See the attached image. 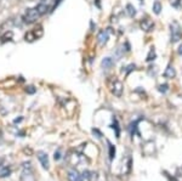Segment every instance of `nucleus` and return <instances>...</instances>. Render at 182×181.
<instances>
[{
    "instance_id": "nucleus-17",
    "label": "nucleus",
    "mask_w": 182,
    "mask_h": 181,
    "mask_svg": "<svg viewBox=\"0 0 182 181\" xmlns=\"http://www.w3.org/2000/svg\"><path fill=\"white\" fill-rule=\"evenodd\" d=\"M156 57H157V55H156V50H154V47H152V49L149 50V54L147 55L146 61H147V62H152V61L156 60Z\"/></svg>"
},
{
    "instance_id": "nucleus-26",
    "label": "nucleus",
    "mask_w": 182,
    "mask_h": 181,
    "mask_svg": "<svg viewBox=\"0 0 182 181\" xmlns=\"http://www.w3.org/2000/svg\"><path fill=\"white\" fill-rule=\"evenodd\" d=\"M92 133H93V134H96L98 139H101V137H102V134L98 131V129H95V128H93V129H92Z\"/></svg>"
},
{
    "instance_id": "nucleus-18",
    "label": "nucleus",
    "mask_w": 182,
    "mask_h": 181,
    "mask_svg": "<svg viewBox=\"0 0 182 181\" xmlns=\"http://www.w3.org/2000/svg\"><path fill=\"white\" fill-rule=\"evenodd\" d=\"M160 11H161V4H160L159 1H154V4H153V12L156 15H159Z\"/></svg>"
},
{
    "instance_id": "nucleus-19",
    "label": "nucleus",
    "mask_w": 182,
    "mask_h": 181,
    "mask_svg": "<svg viewBox=\"0 0 182 181\" xmlns=\"http://www.w3.org/2000/svg\"><path fill=\"white\" fill-rule=\"evenodd\" d=\"M108 148H109V159L112 160V159L115 157V147H114L109 141H108Z\"/></svg>"
},
{
    "instance_id": "nucleus-9",
    "label": "nucleus",
    "mask_w": 182,
    "mask_h": 181,
    "mask_svg": "<svg viewBox=\"0 0 182 181\" xmlns=\"http://www.w3.org/2000/svg\"><path fill=\"white\" fill-rule=\"evenodd\" d=\"M108 37H109V32L108 29H104V31H101L98 35H97V40L100 43V45H106L107 42H108Z\"/></svg>"
},
{
    "instance_id": "nucleus-8",
    "label": "nucleus",
    "mask_w": 182,
    "mask_h": 181,
    "mask_svg": "<svg viewBox=\"0 0 182 181\" xmlns=\"http://www.w3.org/2000/svg\"><path fill=\"white\" fill-rule=\"evenodd\" d=\"M81 176H83V179H86L89 181H97L98 179V174L96 171H91V170H84Z\"/></svg>"
},
{
    "instance_id": "nucleus-30",
    "label": "nucleus",
    "mask_w": 182,
    "mask_h": 181,
    "mask_svg": "<svg viewBox=\"0 0 182 181\" xmlns=\"http://www.w3.org/2000/svg\"><path fill=\"white\" fill-rule=\"evenodd\" d=\"M140 1H142V0H140Z\"/></svg>"
},
{
    "instance_id": "nucleus-7",
    "label": "nucleus",
    "mask_w": 182,
    "mask_h": 181,
    "mask_svg": "<svg viewBox=\"0 0 182 181\" xmlns=\"http://www.w3.org/2000/svg\"><path fill=\"white\" fill-rule=\"evenodd\" d=\"M140 27H141V29L145 31V32H151V31H153V28H154V22H153L152 20H149L148 17H146V18H142V20H141Z\"/></svg>"
},
{
    "instance_id": "nucleus-16",
    "label": "nucleus",
    "mask_w": 182,
    "mask_h": 181,
    "mask_svg": "<svg viewBox=\"0 0 182 181\" xmlns=\"http://www.w3.org/2000/svg\"><path fill=\"white\" fill-rule=\"evenodd\" d=\"M111 128L115 130V135H117V137L119 139V137H120V128H119V124H118V120H117L115 118L113 119V124L111 125Z\"/></svg>"
},
{
    "instance_id": "nucleus-5",
    "label": "nucleus",
    "mask_w": 182,
    "mask_h": 181,
    "mask_svg": "<svg viewBox=\"0 0 182 181\" xmlns=\"http://www.w3.org/2000/svg\"><path fill=\"white\" fill-rule=\"evenodd\" d=\"M43 35V29H41V27H39L38 29L35 28L33 31H31V32H28V33L26 34V40H28V42H33L35 39H38V38H40Z\"/></svg>"
},
{
    "instance_id": "nucleus-6",
    "label": "nucleus",
    "mask_w": 182,
    "mask_h": 181,
    "mask_svg": "<svg viewBox=\"0 0 182 181\" xmlns=\"http://www.w3.org/2000/svg\"><path fill=\"white\" fill-rule=\"evenodd\" d=\"M36 157L39 159V162L41 163V165H43V168L44 169H49L50 168V162H49V157H47V153L44 152V151H39L38 153H36Z\"/></svg>"
},
{
    "instance_id": "nucleus-23",
    "label": "nucleus",
    "mask_w": 182,
    "mask_h": 181,
    "mask_svg": "<svg viewBox=\"0 0 182 181\" xmlns=\"http://www.w3.org/2000/svg\"><path fill=\"white\" fill-rule=\"evenodd\" d=\"M170 4L172 5V7H176V9H180V1L181 0H169Z\"/></svg>"
},
{
    "instance_id": "nucleus-13",
    "label": "nucleus",
    "mask_w": 182,
    "mask_h": 181,
    "mask_svg": "<svg viewBox=\"0 0 182 181\" xmlns=\"http://www.w3.org/2000/svg\"><path fill=\"white\" fill-rule=\"evenodd\" d=\"M113 66V60L111 57H106L102 60V68L103 69H109Z\"/></svg>"
},
{
    "instance_id": "nucleus-3",
    "label": "nucleus",
    "mask_w": 182,
    "mask_h": 181,
    "mask_svg": "<svg viewBox=\"0 0 182 181\" xmlns=\"http://www.w3.org/2000/svg\"><path fill=\"white\" fill-rule=\"evenodd\" d=\"M40 16H41V15H40L39 11L36 10V7H29V9L26 10L24 15H23V22L26 23V24H32V23H34Z\"/></svg>"
},
{
    "instance_id": "nucleus-14",
    "label": "nucleus",
    "mask_w": 182,
    "mask_h": 181,
    "mask_svg": "<svg viewBox=\"0 0 182 181\" xmlns=\"http://www.w3.org/2000/svg\"><path fill=\"white\" fill-rule=\"evenodd\" d=\"M11 175V169L9 167H0V178H6Z\"/></svg>"
},
{
    "instance_id": "nucleus-4",
    "label": "nucleus",
    "mask_w": 182,
    "mask_h": 181,
    "mask_svg": "<svg viewBox=\"0 0 182 181\" xmlns=\"http://www.w3.org/2000/svg\"><path fill=\"white\" fill-rule=\"evenodd\" d=\"M24 170L22 171V175H21V181H35V176L32 171L31 168V163H24Z\"/></svg>"
},
{
    "instance_id": "nucleus-12",
    "label": "nucleus",
    "mask_w": 182,
    "mask_h": 181,
    "mask_svg": "<svg viewBox=\"0 0 182 181\" xmlns=\"http://www.w3.org/2000/svg\"><path fill=\"white\" fill-rule=\"evenodd\" d=\"M35 7H36V10L39 11V13H40L41 16H43V15H45L46 12H49V10L51 9V7L49 6V5H46V4H43V2H39V4H38V5L35 6Z\"/></svg>"
},
{
    "instance_id": "nucleus-1",
    "label": "nucleus",
    "mask_w": 182,
    "mask_h": 181,
    "mask_svg": "<svg viewBox=\"0 0 182 181\" xmlns=\"http://www.w3.org/2000/svg\"><path fill=\"white\" fill-rule=\"evenodd\" d=\"M108 86L112 94L115 95L117 97H120L123 95V83L117 79L115 77H111V79H108Z\"/></svg>"
},
{
    "instance_id": "nucleus-15",
    "label": "nucleus",
    "mask_w": 182,
    "mask_h": 181,
    "mask_svg": "<svg viewBox=\"0 0 182 181\" xmlns=\"http://www.w3.org/2000/svg\"><path fill=\"white\" fill-rule=\"evenodd\" d=\"M126 13H127L130 17H134V16L136 15V9L134 7V5H131V4H127V5H126Z\"/></svg>"
},
{
    "instance_id": "nucleus-29",
    "label": "nucleus",
    "mask_w": 182,
    "mask_h": 181,
    "mask_svg": "<svg viewBox=\"0 0 182 181\" xmlns=\"http://www.w3.org/2000/svg\"><path fill=\"white\" fill-rule=\"evenodd\" d=\"M22 120V118H18V119H15V123H20Z\"/></svg>"
},
{
    "instance_id": "nucleus-28",
    "label": "nucleus",
    "mask_w": 182,
    "mask_h": 181,
    "mask_svg": "<svg viewBox=\"0 0 182 181\" xmlns=\"http://www.w3.org/2000/svg\"><path fill=\"white\" fill-rule=\"evenodd\" d=\"M96 1V5H97V7L98 9H101V5H100V0H95Z\"/></svg>"
},
{
    "instance_id": "nucleus-27",
    "label": "nucleus",
    "mask_w": 182,
    "mask_h": 181,
    "mask_svg": "<svg viewBox=\"0 0 182 181\" xmlns=\"http://www.w3.org/2000/svg\"><path fill=\"white\" fill-rule=\"evenodd\" d=\"M177 52H179L180 55H182V44L180 46H179V50H177Z\"/></svg>"
},
{
    "instance_id": "nucleus-24",
    "label": "nucleus",
    "mask_w": 182,
    "mask_h": 181,
    "mask_svg": "<svg viewBox=\"0 0 182 181\" xmlns=\"http://www.w3.org/2000/svg\"><path fill=\"white\" fill-rule=\"evenodd\" d=\"M26 91H27L28 94H34L35 91H36V89H35L33 85H28V86L26 88Z\"/></svg>"
},
{
    "instance_id": "nucleus-2",
    "label": "nucleus",
    "mask_w": 182,
    "mask_h": 181,
    "mask_svg": "<svg viewBox=\"0 0 182 181\" xmlns=\"http://www.w3.org/2000/svg\"><path fill=\"white\" fill-rule=\"evenodd\" d=\"M171 43H177L182 39V28L177 21H172L170 23Z\"/></svg>"
},
{
    "instance_id": "nucleus-21",
    "label": "nucleus",
    "mask_w": 182,
    "mask_h": 181,
    "mask_svg": "<svg viewBox=\"0 0 182 181\" xmlns=\"http://www.w3.org/2000/svg\"><path fill=\"white\" fill-rule=\"evenodd\" d=\"M135 68H136V66H135L134 63H131V65H129V66H127V67H126V68H123V72L125 71V72H126V74H129V73H130V72H131L132 69H135Z\"/></svg>"
},
{
    "instance_id": "nucleus-10",
    "label": "nucleus",
    "mask_w": 182,
    "mask_h": 181,
    "mask_svg": "<svg viewBox=\"0 0 182 181\" xmlns=\"http://www.w3.org/2000/svg\"><path fill=\"white\" fill-rule=\"evenodd\" d=\"M164 77H165V78H168V79H172V78H175V77H176V71H175L174 66L169 65V66L166 67L165 72H164Z\"/></svg>"
},
{
    "instance_id": "nucleus-25",
    "label": "nucleus",
    "mask_w": 182,
    "mask_h": 181,
    "mask_svg": "<svg viewBox=\"0 0 182 181\" xmlns=\"http://www.w3.org/2000/svg\"><path fill=\"white\" fill-rule=\"evenodd\" d=\"M54 158H55V160H58V159L61 158V152H60V149H57L56 152H55V154H54Z\"/></svg>"
},
{
    "instance_id": "nucleus-11",
    "label": "nucleus",
    "mask_w": 182,
    "mask_h": 181,
    "mask_svg": "<svg viewBox=\"0 0 182 181\" xmlns=\"http://www.w3.org/2000/svg\"><path fill=\"white\" fill-rule=\"evenodd\" d=\"M68 178L70 181H83V176L80 175L77 170L72 169L68 171Z\"/></svg>"
},
{
    "instance_id": "nucleus-22",
    "label": "nucleus",
    "mask_w": 182,
    "mask_h": 181,
    "mask_svg": "<svg viewBox=\"0 0 182 181\" xmlns=\"http://www.w3.org/2000/svg\"><path fill=\"white\" fill-rule=\"evenodd\" d=\"M168 90H169V85H168V84H161V85H159V91L160 92L165 94Z\"/></svg>"
},
{
    "instance_id": "nucleus-20",
    "label": "nucleus",
    "mask_w": 182,
    "mask_h": 181,
    "mask_svg": "<svg viewBox=\"0 0 182 181\" xmlns=\"http://www.w3.org/2000/svg\"><path fill=\"white\" fill-rule=\"evenodd\" d=\"M11 38H12V32L9 31V32H6V33L1 37V42H2V43H5L6 40H11Z\"/></svg>"
}]
</instances>
